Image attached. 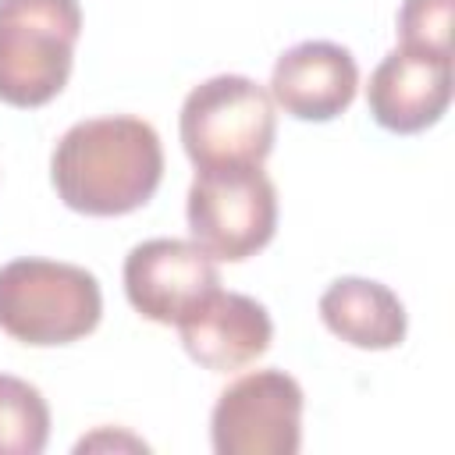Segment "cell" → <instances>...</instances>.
I'll return each mask as SVG.
<instances>
[{"label":"cell","instance_id":"cell-6","mask_svg":"<svg viewBox=\"0 0 455 455\" xmlns=\"http://www.w3.org/2000/svg\"><path fill=\"white\" fill-rule=\"evenodd\" d=\"M217 455H295L302 448V387L284 370H252L228 384L210 416Z\"/></svg>","mask_w":455,"mask_h":455},{"label":"cell","instance_id":"cell-8","mask_svg":"<svg viewBox=\"0 0 455 455\" xmlns=\"http://www.w3.org/2000/svg\"><path fill=\"white\" fill-rule=\"evenodd\" d=\"M451 103V57L395 46L370 75L366 107L384 132L416 135Z\"/></svg>","mask_w":455,"mask_h":455},{"label":"cell","instance_id":"cell-14","mask_svg":"<svg viewBox=\"0 0 455 455\" xmlns=\"http://www.w3.org/2000/svg\"><path fill=\"white\" fill-rule=\"evenodd\" d=\"M100 444H114V448H117V444H124V448L146 451V444H142V441H135V437H121V441H117V437H110L107 430H103V434H96V437H85V441H78V448H75V451H89V448H100Z\"/></svg>","mask_w":455,"mask_h":455},{"label":"cell","instance_id":"cell-13","mask_svg":"<svg viewBox=\"0 0 455 455\" xmlns=\"http://www.w3.org/2000/svg\"><path fill=\"white\" fill-rule=\"evenodd\" d=\"M451 4L455 0H402L398 46L451 57Z\"/></svg>","mask_w":455,"mask_h":455},{"label":"cell","instance_id":"cell-2","mask_svg":"<svg viewBox=\"0 0 455 455\" xmlns=\"http://www.w3.org/2000/svg\"><path fill=\"white\" fill-rule=\"evenodd\" d=\"M103 316L100 281L75 263L21 256L0 267V331L21 345H71Z\"/></svg>","mask_w":455,"mask_h":455},{"label":"cell","instance_id":"cell-4","mask_svg":"<svg viewBox=\"0 0 455 455\" xmlns=\"http://www.w3.org/2000/svg\"><path fill=\"white\" fill-rule=\"evenodd\" d=\"M178 132L196 171L263 164L277 135L274 100L245 75H213L185 96Z\"/></svg>","mask_w":455,"mask_h":455},{"label":"cell","instance_id":"cell-12","mask_svg":"<svg viewBox=\"0 0 455 455\" xmlns=\"http://www.w3.org/2000/svg\"><path fill=\"white\" fill-rule=\"evenodd\" d=\"M50 441V405L21 377L0 373V455H39Z\"/></svg>","mask_w":455,"mask_h":455},{"label":"cell","instance_id":"cell-7","mask_svg":"<svg viewBox=\"0 0 455 455\" xmlns=\"http://www.w3.org/2000/svg\"><path fill=\"white\" fill-rule=\"evenodd\" d=\"M217 288V263L196 242L149 238L124 256V295L153 323H178Z\"/></svg>","mask_w":455,"mask_h":455},{"label":"cell","instance_id":"cell-1","mask_svg":"<svg viewBox=\"0 0 455 455\" xmlns=\"http://www.w3.org/2000/svg\"><path fill=\"white\" fill-rule=\"evenodd\" d=\"M164 178V146L149 121L132 114L71 124L50 156L60 203L85 217H121L153 199Z\"/></svg>","mask_w":455,"mask_h":455},{"label":"cell","instance_id":"cell-10","mask_svg":"<svg viewBox=\"0 0 455 455\" xmlns=\"http://www.w3.org/2000/svg\"><path fill=\"white\" fill-rule=\"evenodd\" d=\"M174 327L181 334L185 352L213 373H231L256 363L274 338V323L263 302H256L252 295L220 291V288L210 291Z\"/></svg>","mask_w":455,"mask_h":455},{"label":"cell","instance_id":"cell-11","mask_svg":"<svg viewBox=\"0 0 455 455\" xmlns=\"http://www.w3.org/2000/svg\"><path fill=\"white\" fill-rule=\"evenodd\" d=\"M320 320L331 334L355 348L384 352L405 341V306L402 299L370 277H338L320 295Z\"/></svg>","mask_w":455,"mask_h":455},{"label":"cell","instance_id":"cell-9","mask_svg":"<svg viewBox=\"0 0 455 455\" xmlns=\"http://www.w3.org/2000/svg\"><path fill=\"white\" fill-rule=\"evenodd\" d=\"M359 89L355 57L331 39H306L288 46L270 71V100L299 121H334Z\"/></svg>","mask_w":455,"mask_h":455},{"label":"cell","instance_id":"cell-3","mask_svg":"<svg viewBox=\"0 0 455 455\" xmlns=\"http://www.w3.org/2000/svg\"><path fill=\"white\" fill-rule=\"evenodd\" d=\"M78 36V0H0V100L21 110L50 103L68 85Z\"/></svg>","mask_w":455,"mask_h":455},{"label":"cell","instance_id":"cell-5","mask_svg":"<svg viewBox=\"0 0 455 455\" xmlns=\"http://www.w3.org/2000/svg\"><path fill=\"white\" fill-rule=\"evenodd\" d=\"M192 242L213 259H249L277 231V188L263 164L196 171L185 199Z\"/></svg>","mask_w":455,"mask_h":455}]
</instances>
